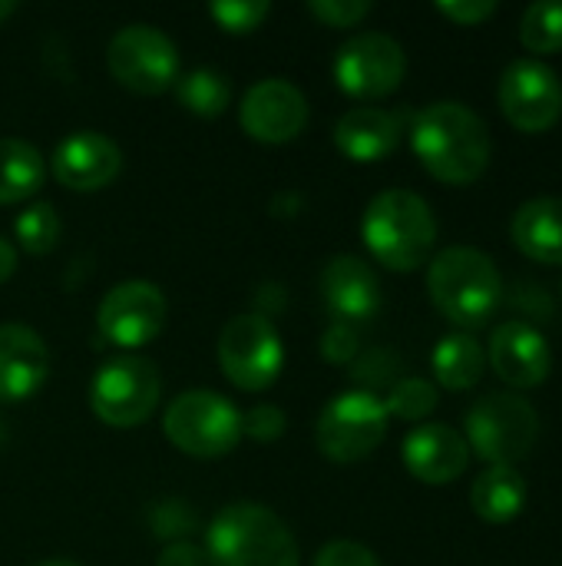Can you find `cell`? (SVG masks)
<instances>
[{
	"instance_id": "obj_29",
	"label": "cell",
	"mask_w": 562,
	"mask_h": 566,
	"mask_svg": "<svg viewBox=\"0 0 562 566\" xmlns=\"http://www.w3.org/2000/svg\"><path fill=\"white\" fill-rule=\"evenodd\" d=\"M149 524H152V534L159 537V541H182L185 534H192L195 531V524H199V517H195V511L185 504V501H176V497H169V501H159L152 511H149Z\"/></svg>"
},
{
	"instance_id": "obj_3",
	"label": "cell",
	"mask_w": 562,
	"mask_h": 566,
	"mask_svg": "<svg viewBox=\"0 0 562 566\" xmlns=\"http://www.w3.org/2000/svg\"><path fill=\"white\" fill-rule=\"evenodd\" d=\"M427 292L437 312L467 332L490 322L503 298V279L487 252L474 245H450L431 259Z\"/></svg>"
},
{
	"instance_id": "obj_2",
	"label": "cell",
	"mask_w": 562,
	"mask_h": 566,
	"mask_svg": "<svg viewBox=\"0 0 562 566\" xmlns=\"http://www.w3.org/2000/svg\"><path fill=\"white\" fill-rule=\"evenodd\" d=\"M361 235L368 252L391 272L421 269L437 242V219L427 199L411 189H384L368 202Z\"/></svg>"
},
{
	"instance_id": "obj_10",
	"label": "cell",
	"mask_w": 562,
	"mask_h": 566,
	"mask_svg": "<svg viewBox=\"0 0 562 566\" xmlns=\"http://www.w3.org/2000/svg\"><path fill=\"white\" fill-rule=\"evenodd\" d=\"M109 73L132 93H162L179 80V50L152 23L119 27L106 46Z\"/></svg>"
},
{
	"instance_id": "obj_14",
	"label": "cell",
	"mask_w": 562,
	"mask_h": 566,
	"mask_svg": "<svg viewBox=\"0 0 562 566\" xmlns=\"http://www.w3.org/2000/svg\"><path fill=\"white\" fill-rule=\"evenodd\" d=\"M238 123L258 143H288L308 123V99L295 83L268 76L248 86V93L242 96Z\"/></svg>"
},
{
	"instance_id": "obj_32",
	"label": "cell",
	"mask_w": 562,
	"mask_h": 566,
	"mask_svg": "<svg viewBox=\"0 0 562 566\" xmlns=\"http://www.w3.org/2000/svg\"><path fill=\"white\" fill-rule=\"evenodd\" d=\"M358 348H361V338L351 322H331L321 335V355L331 365H348L358 355Z\"/></svg>"
},
{
	"instance_id": "obj_39",
	"label": "cell",
	"mask_w": 562,
	"mask_h": 566,
	"mask_svg": "<svg viewBox=\"0 0 562 566\" xmlns=\"http://www.w3.org/2000/svg\"><path fill=\"white\" fill-rule=\"evenodd\" d=\"M36 566H76V564H70V560H43V564H36Z\"/></svg>"
},
{
	"instance_id": "obj_26",
	"label": "cell",
	"mask_w": 562,
	"mask_h": 566,
	"mask_svg": "<svg viewBox=\"0 0 562 566\" xmlns=\"http://www.w3.org/2000/svg\"><path fill=\"white\" fill-rule=\"evenodd\" d=\"M520 43L540 56L547 53H560L562 50V3L550 0H537L527 7L523 20H520Z\"/></svg>"
},
{
	"instance_id": "obj_33",
	"label": "cell",
	"mask_w": 562,
	"mask_h": 566,
	"mask_svg": "<svg viewBox=\"0 0 562 566\" xmlns=\"http://www.w3.org/2000/svg\"><path fill=\"white\" fill-rule=\"evenodd\" d=\"M285 411L278 405H255L242 415V431L255 441H275L285 434Z\"/></svg>"
},
{
	"instance_id": "obj_25",
	"label": "cell",
	"mask_w": 562,
	"mask_h": 566,
	"mask_svg": "<svg viewBox=\"0 0 562 566\" xmlns=\"http://www.w3.org/2000/svg\"><path fill=\"white\" fill-rule=\"evenodd\" d=\"M176 96L185 109H192L199 116H219L232 103V83L219 70L199 66L176 80Z\"/></svg>"
},
{
	"instance_id": "obj_16",
	"label": "cell",
	"mask_w": 562,
	"mask_h": 566,
	"mask_svg": "<svg viewBox=\"0 0 562 566\" xmlns=\"http://www.w3.org/2000/svg\"><path fill=\"white\" fill-rule=\"evenodd\" d=\"M53 176L56 182H63L66 189H103L119 176L123 166V153L119 146L96 133V129H76L66 139L56 143L53 149Z\"/></svg>"
},
{
	"instance_id": "obj_1",
	"label": "cell",
	"mask_w": 562,
	"mask_h": 566,
	"mask_svg": "<svg viewBox=\"0 0 562 566\" xmlns=\"http://www.w3.org/2000/svg\"><path fill=\"white\" fill-rule=\"evenodd\" d=\"M411 146L421 166L447 186H467L480 179L490 166L494 149L487 123L457 99H437L424 106L414 116Z\"/></svg>"
},
{
	"instance_id": "obj_13",
	"label": "cell",
	"mask_w": 562,
	"mask_h": 566,
	"mask_svg": "<svg viewBox=\"0 0 562 566\" xmlns=\"http://www.w3.org/2000/svg\"><path fill=\"white\" fill-rule=\"evenodd\" d=\"M166 322V295L159 285L146 279H129L113 285L99 308H96V325L106 342L116 348H139L152 342L162 332Z\"/></svg>"
},
{
	"instance_id": "obj_31",
	"label": "cell",
	"mask_w": 562,
	"mask_h": 566,
	"mask_svg": "<svg viewBox=\"0 0 562 566\" xmlns=\"http://www.w3.org/2000/svg\"><path fill=\"white\" fill-rule=\"evenodd\" d=\"M308 10H311L321 23H328V27H354V23H361L374 7H371L368 0H311Z\"/></svg>"
},
{
	"instance_id": "obj_28",
	"label": "cell",
	"mask_w": 562,
	"mask_h": 566,
	"mask_svg": "<svg viewBox=\"0 0 562 566\" xmlns=\"http://www.w3.org/2000/svg\"><path fill=\"white\" fill-rule=\"evenodd\" d=\"M388 415L391 418H401V421H424L434 408H437V388L427 381V378H401L388 401H384Z\"/></svg>"
},
{
	"instance_id": "obj_30",
	"label": "cell",
	"mask_w": 562,
	"mask_h": 566,
	"mask_svg": "<svg viewBox=\"0 0 562 566\" xmlns=\"http://www.w3.org/2000/svg\"><path fill=\"white\" fill-rule=\"evenodd\" d=\"M268 0H215L209 3L212 20H219L229 33H245L255 30L268 17Z\"/></svg>"
},
{
	"instance_id": "obj_23",
	"label": "cell",
	"mask_w": 562,
	"mask_h": 566,
	"mask_svg": "<svg viewBox=\"0 0 562 566\" xmlns=\"http://www.w3.org/2000/svg\"><path fill=\"white\" fill-rule=\"evenodd\" d=\"M434 375L450 391H467L484 378L487 352L470 332H450L434 348Z\"/></svg>"
},
{
	"instance_id": "obj_11",
	"label": "cell",
	"mask_w": 562,
	"mask_h": 566,
	"mask_svg": "<svg viewBox=\"0 0 562 566\" xmlns=\"http://www.w3.org/2000/svg\"><path fill=\"white\" fill-rule=\"evenodd\" d=\"M497 99L520 133H547L562 116L560 73L537 56H520L500 73Z\"/></svg>"
},
{
	"instance_id": "obj_18",
	"label": "cell",
	"mask_w": 562,
	"mask_h": 566,
	"mask_svg": "<svg viewBox=\"0 0 562 566\" xmlns=\"http://www.w3.org/2000/svg\"><path fill=\"white\" fill-rule=\"evenodd\" d=\"M321 298L338 322H364L381 308L378 272L358 255H335L321 269Z\"/></svg>"
},
{
	"instance_id": "obj_9",
	"label": "cell",
	"mask_w": 562,
	"mask_h": 566,
	"mask_svg": "<svg viewBox=\"0 0 562 566\" xmlns=\"http://www.w3.org/2000/svg\"><path fill=\"white\" fill-rule=\"evenodd\" d=\"M285 361V348L272 318L258 312H245L225 322L219 335V365L225 378L242 391L268 388Z\"/></svg>"
},
{
	"instance_id": "obj_4",
	"label": "cell",
	"mask_w": 562,
	"mask_h": 566,
	"mask_svg": "<svg viewBox=\"0 0 562 566\" xmlns=\"http://www.w3.org/2000/svg\"><path fill=\"white\" fill-rule=\"evenodd\" d=\"M209 566H298V544L288 524L255 504L238 501L215 514L205 531Z\"/></svg>"
},
{
	"instance_id": "obj_22",
	"label": "cell",
	"mask_w": 562,
	"mask_h": 566,
	"mask_svg": "<svg viewBox=\"0 0 562 566\" xmlns=\"http://www.w3.org/2000/svg\"><path fill=\"white\" fill-rule=\"evenodd\" d=\"M470 507L487 524H510L527 507V481L517 468H487L470 488Z\"/></svg>"
},
{
	"instance_id": "obj_6",
	"label": "cell",
	"mask_w": 562,
	"mask_h": 566,
	"mask_svg": "<svg viewBox=\"0 0 562 566\" xmlns=\"http://www.w3.org/2000/svg\"><path fill=\"white\" fill-rule=\"evenodd\" d=\"M166 438L192 458H222L235 448L242 434L238 408L219 391H182L169 401L162 415Z\"/></svg>"
},
{
	"instance_id": "obj_20",
	"label": "cell",
	"mask_w": 562,
	"mask_h": 566,
	"mask_svg": "<svg viewBox=\"0 0 562 566\" xmlns=\"http://www.w3.org/2000/svg\"><path fill=\"white\" fill-rule=\"evenodd\" d=\"M401 139V123L381 106H354L335 126L338 149L354 163H378L394 153Z\"/></svg>"
},
{
	"instance_id": "obj_35",
	"label": "cell",
	"mask_w": 562,
	"mask_h": 566,
	"mask_svg": "<svg viewBox=\"0 0 562 566\" xmlns=\"http://www.w3.org/2000/svg\"><path fill=\"white\" fill-rule=\"evenodd\" d=\"M437 10L460 27H477L497 13V0H437Z\"/></svg>"
},
{
	"instance_id": "obj_19",
	"label": "cell",
	"mask_w": 562,
	"mask_h": 566,
	"mask_svg": "<svg viewBox=\"0 0 562 566\" xmlns=\"http://www.w3.org/2000/svg\"><path fill=\"white\" fill-rule=\"evenodd\" d=\"M50 371L46 342L30 325H0V401L30 398Z\"/></svg>"
},
{
	"instance_id": "obj_24",
	"label": "cell",
	"mask_w": 562,
	"mask_h": 566,
	"mask_svg": "<svg viewBox=\"0 0 562 566\" xmlns=\"http://www.w3.org/2000/svg\"><path fill=\"white\" fill-rule=\"evenodd\" d=\"M46 179V163L26 139H0V206L30 199Z\"/></svg>"
},
{
	"instance_id": "obj_38",
	"label": "cell",
	"mask_w": 562,
	"mask_h": 566,
	"mask_svg": "<svg viewBox=\"0 0 562 566\" xmlns=\"http://www.w3.org/2000/svg\"><path fill=\"white\" fill-rule=\"evenodd\" d=\"M13 10H17V3H13V0H0V20H7Z\"/></svg>"
},
{
	"instance_id": "obj_7",
	"label": "cell",
	"mask_w": 562,
	"mask_h": 566,
	"mask_svg": "<svg viewBox=\"0 0 562 566\" xmlns=\"http://www.w3.org/2000/svg\"><path fill=\"white\" fill-rule=\"evenodd\" d=\"M388 421L391 415L384 408V398H378L374 391L368 388L341 391L318 415L315 424L318 451L338 464L361 461L381 448V441L388 438Z\"/></svg>"
},
{
	"instance_id": "obj_5",
	"label": "cell",
	"mask_w": 562,
	"mask_h": 566,
	"mask_svg": "<svg viewBox=\"0 0 562 566\" xmlns=\"http://www.w3.org/2000/svg\"><path fill=\"white\" fill-rule=\"evenodd\" d=\"M464 424L467 448L480 461H487V468H513L533 451L540 438L537 408L513 391H494L477 398L467 408Z\"/></svg>"
},
{
	"instance_id": "obj_37",
	"label": "cell",
	"mask_w": 562,
	"mask_h": 566,
	"mask_svg": "<svg viewBox=\"0 0 562 566\" xmlns=\"http://www.w3.org/2000/svg\"><path fill=\"white\" fill-rule=\"evenodd\" d=\"M13 269H17V249L0 235V282H3V279H10V275H13Z\"/></svg>"
},
{
	"instance_id": "obj_8",
	"label": "cell",
	"mask_w": 562,
	"mask_h": 566,
	"mask_svg": "<svg viewBox=\"0 0 562 566\" xmlns=\"http://www.w3.org/2000/svg\"><path fill=\"white\" fill-rule=\"evenodd\" d=\"M159 395V368L142 355H119L99 365L89 385V408L109 428H136L156 411Z\"/></svg>"
},
{
	"instance_id": "obj_34",
	"label": "cell",
	"mask_w": 562,
	"mask_h": 566,
	"mask_svg": "<svg viewBox=\"0 0 562 566\" xmlns=\"http://www.w3.org/2000/svg\"><path fill=\"white\" fill-rule=\"evenodd\" d=\"M315 566H381L374 557V551H368L364 544L354 541H331L318 551Z\"/></svg>"
},
{
	"instance_id": "obj_27",
	"label": "cell",
	"mask_w": 562,
	"mask_h": 566,
	"mask_svg": "<svg viewBox=\"0 0 562 566\" xmlns=\"http://www.w3.org/2000/svg\"><path fill=\"white\" fill-rule=\"evenodd\" d=\"M17 239L26 252L46 255L60 242V216L50 202H30L17 219Z\"/></svg>"
},
{
	"instance_id": "obj_36",
	"label": "cell",
	"mask_w": 562,
	"mask_h": 566,
	"mask_svg": "<svg viewBox=\"0 0 562 566\" xmlns=\"http://www.w3.org/2000/svg\"><path fill=\"white\" fill-rule=\"evenodd\" d=\"M156 566H209V557L199 544L192 541H176L169 547H162Z\"/></svg>"
},
{
	"instance_id": "obj_15",
	"label": "cell",
	"mask_w": 562,
	"mask_h": 566,
	"mask_svg": "<svg viewBox=\"0 0 562 566\" xmlns=\"http://www.w3.org/2000/svg\"><path fill=\"white\" fill-rule=\"evenodd\" d=\"M487 361L494 365L497 378L517 391L540 388L553 371V352L547 335L523 318H510L494 328Z\"/></svg>"
},
{
	"instance_id": "obj_12",
	"label": "cell",
	"mask_w": 562,
	"mask_h": 566,
	"mask_svg": "<svg viewBox=\"0 0 562 566\" xmlns=\"http://www.w3.org/2000/svg\"><path fill=\"white\" fill-rule=\"evenodd\" d=\"M407 73V53L404 46L378 30L358 33L348 43H341L335 60V80L344 93L361 99L388 96L401 86Z\"/></svg>"
},
{
	"instance_id": "obj_40",
	"label": "cell",
	"mask_w": 562,
	"mask_h": 566,
	"mask_svg": "<svg viewBox=\"0 0 562 566\" xmlns=\"http://www.w3.org/2000/svg\"><path fill=\"white\" fill-rule=\"evenodd\" d=\"M560 292H562V282H560Z\"/></svg>"
},
{
	"instance_id": "obj_17",
	"label": "cell",
	"mask_w": 562,
	"mask_h": 566,
	"mask_svg": "<svg viewBox=\"0 0 562 566\" xmlns=\"http://www.w3.org/2000/svg\"><path fill=\"white\" fill-rule=\"evenodd\" d=\"M401 454H404L407 471L417 481H424V484H454L470 468L467 438L457 428L441 424V421L417 424L404 438V451Z\"/></svg>"
},
{
	"instance_id": "obj_21",
	"label": "cell",
	"mask_w": 562,
	"mask_h": 566,
	"mask_svg": "<svg viewBox=\"0 0 562 566\" xmlns=\"http://www.w3.org/2000/svg\"><path fill=\"white\" fill-rule=\"evenodd\" d=\"M513 245L543 265H562V196H537L513 212Z\"/></svg>"
}]
</instances>
